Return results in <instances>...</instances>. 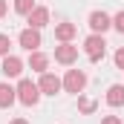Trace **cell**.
Masks as SVG:
<instances>
[{
	"label": "cell",
	"instance_id": "cell-10",
	"mask_svg": "<svg viewBox=\"0 0 124 124\" xmlns=\"http://www.w3.org/2000/svg\"><path fill=\"white\" fill-rule=\"evenodd\" d=\"M75 32H78L75 23H58V26H55V38H58L61 43H69V40L75 38Z\"/></svg>",
	"mask_w": 124,
	"mask_h": 124
},
{
	"label": "cell",
	"instance_id": "cell-19",
	"mask_svg": "<svg viewBox=\"0 0 124 124\" xmlns=\"http://www.w3.org/2000/svg\"><path fill=\"white\" fill-rule=\"evenodd\" d=\"M101 124H121V121H118V116H107Z\"/></svg>",
	"mask_w": 124,
	"mask_h": 124
},
{
	"label": "cell",
	"instance_id": "cell-7",
	"mask_svg": "<svg viewBox=\"0 0 124 124\" xmlns=\"http://www.w3.org/2000/svg\"><path fill=\"white\" fill-rule=\"evenodd\" d=\"M26 20H29L32 29H43L46 23H49V9H43V6H35L29 15H26Z\"/></svg>",
	"mask_w": 124,
	"mask_h": 124
},
{
	"label": "cell",
	"instance_id": "cell-14",
	"mask_svg": "<svg viewBox=\"0 0 124 124\" xmlns=\"http://www.w3.org/2000/svg\"><path fill=\"white\" fill-rule=\"evenodd\" d=\"M35 9V0H15V12L17 15H29Z\"/></svg>",
	"mask_w": 124,
	"mask_h": 124
},
{
	"label": "cell",
	"instance_id": "cell-11",
	"mask_svg": "<svg viewBox=\"0 0 124 124\" xmlns=\"http://www.w3.org/2000/svg\"><path fill=\"white\" fill-rule=\"evenodd\" d=\"M15 101H17V90H15V87H9V84H0V107H3V110H9Z\"/></svg>",
	"mask_w": 124,
	"mask_h": 124
},
{
	"label": "cell",
	"instance_id": "cell-20",
	"mask_svg": "<svg viewBox=\"0 0 124 124\" xmlns=\"http://www.w3.org/2000/svg\"><path fill=\"white\" fill-rule=\"evenodd\" d=\"M6 9H9V6H6V0H0V17L6 15Z\"/></svg>",
	"mask_w": 124,
	"mask_h": 124
},
{
	"label": "cell",
	"instance_id": "cell-12",
	"mask_svg": "<svg viewBox=\"0 0 124 124\" xmlns=\"http://www.w3.org/2000/svg\"><path fill=\"white\" fill-rule=\"evenodd\" d=\"M46 66H49V58H46L43 52L35 49V52L29 55V69H32V72H46Z\"/></svg>",
	"mask_w": 124,
	"mask_h": 124
},
{
	"label": "cell",
	"instance_id": "cell-9",
	"mask_svg": "<svg viewBox=\"0 0 124 124\" xmlns=\"http://www.w3.org/2000/svg\"><path fill=\"white\" fill-rule=\"evenodd\" d=\"M75 58H78V46H72V43L55 46V61H58V63H72Z\"/></svg>",
	"mask_w": 124,
	"mask_h": 124
},
{
	"label": "cell",
	"instance_id": "cell-3",
	"mask_svg": "<svg viewBox=\"0 0 124 124\" xmlns=\"http://www.w3.org/2000/svg\"><path fill=\"white\" fill-rule=\"evenodd\" d=\"M84 87H87V75L81 72V69H69L66 75H63V90L66 93H84Z\"/></svg>",
	"mask_w": 124,
	"mask_h": 124
},
{
	"label": "cell",
	"instance_id": "cell-6",
	"mask_svg": "<svg viewBox=\"0 0 124 124\" xmlns=\"http://www.w3.org/2000/svg\"><path fill=\"white\" fill-rule=\"evenodd\" d=\"M17 40H20V46H23V49H29V52H35V49H38V46H40V29H23L20 32V38H17Z\"/></svg>",
	"mask_w": 124,
	"mask_h": 124
},
{
	"label": "cell",
	"instance_id": "cell-17",
	"mask_svg": "<svg viewBox=\"0 0 124 124\" xmlns=\"http://www.w3.org/2000/svg\"><path fill=\"white\" fill-rule=\"evenodd\" d=\"M113 29H118V32L124 35V12H118V15L113 17Z\"/></svg>",
	"mask_w": 124,
	"mask_h": 124
},
{
	"label": "cell",
	"instance_id": "cell-18",
	"mask_svg": "<svg viewBox=\"0 0 124 124\" xmlns=\"http://www.w3.org/2000/svg\"><path fill=\"white\" fill-rule=\"evenodd\" d=\"M116 66H118V69H124V46L116 52Z\"/></svg>",
	"mask_w": 124,
	"mask_h": 124
},
{
	"label": "cell",
	"instance_id": "cell-4",
	"mask_svg": "<svg viewBox=\"0 0 124 124\" xmlns=\"http://www.w3.org/2000/svg\"><path fill=\"white\" fill-rule=\"evenodd\" d=\"M38 87H40V93H43V95H55V93H61L63 81L58 78V75H52V72H40Z\"/></svg>",
	"mask_w": 124,
	"mask_h": 124
},
{
	"label": "cell",
	"instance_id": "cell-16",
	"mask_svg": "<svg viewBox=\"0 0 124 124\" xmlns=\"http://www.w3.org/2000/svg\"><path fill=\"white\" fill-rule=\"evenodd\" d=\"M9 46H12L9 35H0V58H6V55H9Z\"/></svg>",
	"mask_w": 124,
	"mask_h": 124
},
{
	"label": "cell",
	"instance_id": "cell-1",
	"mask_svg": "<svg viewBox=\"0 0 124 124\" xmlns=\"http://www.w3.org/2000/svg\"><path fill=\"white\" fill-rule=\"evenodd\" d=\"M17 101L26 104V107H35L40 101V87L32 78H20V84H17Z\"/></svg>",
	"mask_w": 124,
	"mask_h": 124
},
{
	"label": "cell",
	"instance_id": "cell-13",
	"mask_svg": "<svg viewBox=\"0 0 124 124\" xmlns=\"http://www.w3.org/2000/svg\"><path fill=\"white\" fill-rule=\"evenodd\" d=\"M107 104H110V107H121L124 104V87L121 84H113V87L107 90Z\"/></svg>",
	"mask_w": 124,
	"mask_h": 124
},
{
	"label": "cell",
	"instance_id": "cell-2",
	"mask_svg": "<svg viewBox=\"0 0 124 124\" xmlns=\"http://www.w3.org/2000/svg\"><path fill=\"white\" fill-rule=\"evenodd\" d=\"M84 52H87L90 61H101L104 52H107V40H104V35H95V32H93V35L84 40Z\"/></svg>",
	"mask_w": 124,
	"mask_h": 124
},
{
	"label": "cell",
	"instance_id": "cell-21",
	"mask_svg": "<svg viewBox=\"0 0 124 124\" xmlns=\"http://www.w3.org/2000/svg\"><path fill=\"white\" fill-rule=\"evenodd\" d=\"M12 124H29V121H26V118H15Z\"/></svg>",
	"mask_w": 124,
	"mask_h": 124
},
{
	"label": "cell",
	"instance_id": "cell-15",
	"mask_svg": "<svg viewBox=\"0 0 124 124\" xmlns=\"http://www.w3.org/2000/svg\"><path fill=\"white\" fill-rule=\"evenodd\" d=\"M78 110L84 116H90V113H95V101L93 98H78Z\"/></svg>",
	"mask_w": 124,
	"mask_h": 124
},
{
	"label": "cell",
	"instance_id": "cell-5",
	"mask_svg": "<svg viewBox=\"0 0 124 124\" xmlns=\"http://www.w3.org/2000/svg\"><path fill=\"white\" fill-rule=\"evenodd\" d=\"M110 26H113V17H110L107 12H93V15H90V29H93L95 35H104Z\"/></svg>",
	"mask_w": 124,
	"mask_h": 124
},
{
	"label": "cell",
	"instance_id": "cell-8",
	"mask_svg": "<svg viewBox=\"0 0 124 124\" xmlns=\"http://www.w3.org/2000/svg\"><path fill=\"white\" fill-rule=\"evenodd\" d=\"M0 69H3V75H6V78H17V75L23 72V61H20L17 55H6Z\"/></svg>",
	"mask_w": 124,
	"mask_h": 124
}]
</instances>
